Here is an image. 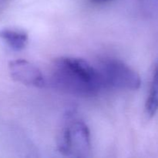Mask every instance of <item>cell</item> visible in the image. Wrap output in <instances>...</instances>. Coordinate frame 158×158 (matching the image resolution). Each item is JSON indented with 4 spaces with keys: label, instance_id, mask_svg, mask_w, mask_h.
I'll list each match as a JSON object with an SVG mask.
<instances>
[{
    "label": "cell",
    "instance_id": "obj_6",
    "mask_svg": "<svg viewBox=\"0 0 158 158\" xmlns=\"http://www.w3.org/2000/svg\"><path fill=\"white\" fill-rule=\"evenodd\" d=\"M145 108L147 114L150 117H154L158 111V63L154 69L152 83Z\"/></svg>",
    "mask_w": 158,
    "mask_h": 158
},
{
    "label": "cell",
    "instance_id": "obj_7",
    "mask_svg": "<svg viewBox=\"0 0 158 158\" xmlns=\"http://www.w3.org/2000/svg\"><path fill=\"white\" fill-rule=\"evenodd\" d=\"M91 1L97 3H103V2H106L111 1V0H91Z\"/></svg>",
    "mask_w": 158,
    "mask_h": 158
},
{
    "label": "cell",
    "instance_id": "obj_1",
    "mask_svg": "<svg viewBox=\"0 0 158 158\" xmlns=\"http://www.w3.org/2000/svg\"><path fill=\"white\" fill-rule=\"evenodd\" d=\"M51 84L54 88L77 97L97 95L106 87L99 69L74 57H60L52 64Z\"/></svg>",
    "mask_w": 158,
    "mask_h": 158
},
{
    "label": "cell",
    "instance_id": "obj_4",
    "mask_svg": "<svg viewBox=\"0 0 158 158\" xmlns=\"http://www.w3.org/2000/svg\"><path fill=\"white\" fill-rule=\"evenodd\" d=\"M9 70L12 80L26 86L43 88L46 84L41 70L33 63L26 60L10 61Z\"/></svg>",
    "mask_w": 158,
    "mask_h": 158
},
{
    "label": "cell",
    "instance_id": "obj_2",
    "mask_svg": "<svg viewBox=\"0 0 158 158\" xmlns=\"http://www.w3.org/2000/svg\"><path fill=\"white\" fill-rule=\"evenodd\" d=\"M57 148L64 156L86 157L91 151L90 131L83 120L68 114L59 134Z\"/></svg>",
    "mask_w": 158,
    "mask_h": 158
},
{
    "label": "cell",
    "instance_id": "obj_5",
    "mask_svg": "<svg viewBox=\"0 0 158 158\" xmlns=\"http://www.w3.org/2000/svg\"><path fill=\"white\" fill-rule=\"evenodd\" d=\"M0 39L13 50L20 51L27 45L29 36L24 31L13 29H3L0 30Z\"/></svg>",
    "mask_w": 158,
    "mask_h": 158
},
{
    "label": "cell",
    "instance_id": "obj_3",
    "mask_svg": "<svg viewBox=\"0 0 158 158\" xmlns=\"http://www.w3.org/2000/svg\"><path fill=\"white\" fill-rule=\"evenodd\" d=\"M99 70L103 77L106 87L136 90L141 85L139 74L119 60H104L100 63Z\"/></svg>",
    "mask_w": 158,
    "mask_h": 158
}]
</instances>
